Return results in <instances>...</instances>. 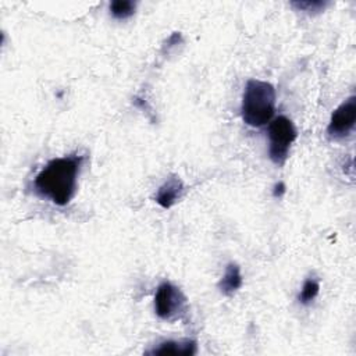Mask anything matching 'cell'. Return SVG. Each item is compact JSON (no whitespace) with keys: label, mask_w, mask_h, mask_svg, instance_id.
<instances>
[{"label":"cell","mask_w":356,"mask_h":356,"mask_svg":"<svg viewBox=\"0 0 356 356\" xmlns=\"http://www.w3.org/2000/svg\"><path fill=\"white\" fill-rule=\"evenodd\" d=\"M85 156L72 153L51 159L33 178V192L56 206L68 204L76 193Z\"/></svg>","instance_id":"cell-1"},{"label":"cell","mask_w":356,"mask_h":356,"mask_svg":"<svg viewBox=\"0 0 356 356\" xmlns=\"http://www.w3.org/2000/svg\"><path fill=\"white\" fill-rule=\"evenodd\" d=\"M275 111V89L270 82L249 79L245 85L241 115L246 125L259 128L270 122Z\"/></svg>","instance_id":"cell-2"},{"label":"cell","mask_w":356,"mask_h":356,"mask_svg":"<svg viewBox=\"0 0 356 356\" xmlns=\"http://www.w3.org/2000/svg\"><path fill=\"white\" fill-rule=\"evenodd\" d=\"M298 134L293 122L280 115L274 118L268 125V156L277 165H282L289 154L291 146L295 142Z\"/></svg>","instance_id":"cell-3"},{"label":"cell","mask_w":356,"mask_h":356,"mask_svg":"<svg viewBox=\"0 0 356 356\" xmlns=\"http://www.w3.org/2000/svg\"><path fill=\"white\" fill-rule=\"evenodd\" d=\"M188 310V300L184 292L174 284L161 282L154 295V312L161 320L172 321L181 318Z\"/></svg>","instance_id":"cell-4"},{"label":"cell","mask_w":356,"mask_h":356,"mask_svg":"<svg viewBox=\"0 0 356 356\" xmlns=\"http://www.w3.org/2000/svg\"><path fill=\"white\" fill-rule=\"evenodd\" d=\"M356 124V96H349L331 114L327 134L332 139H343L350 135Z\"/></svg>","instance_id":"cell-5"},{"label":"cell","mask_w":356,"mask_h":356,"mask_svg":"<svg viewBox=\"0 0 356 356\" xmlns=\"http://www.w3.org/2000/svg\"><path fill=\"white\" fill-rule=\"evenodd\" d=\"M184 189L185 188H184V182L181 181V178L177 175H171L157 189L154 199L163 209H170L182 197Z\"/></svg>","instance_id":"cell-6"},{"label":"cell","mask_w":356,"mask_h":356,"mask_svg":"<svg viewBox=\"0 0 356 356\" xmlns=\"http://www.w3.org/2000/svg\"><path fill=\"white\" fill-rule=\"evenodd\" d=\"M197 345L193 339H181V341H164L146 350V355H174V356H192L196 355Z\"/></svg>","instance_id":"cell-7"},{"label":"cell","mask_w":356,"mask_h":356,"mask_svg":"<svg viewBox=\"0 0 356 356\" xmlns=\"http://www.w3.org/2000/svg\"><path fill=\"white\" fill-rule=\"evenodd\" d=\"M242 274H241V268L236 263H228L224 271V275L221 277L220 282H218V289L221 291L222 295L225 296H231L234 295L241 286H242Z\"/></svg>","instance_id":"cell-8"},{"label":"cell","mask_w":356,"mask_h":356,"mask_svg":"<svg viewBox=\"0 0 356 356\" xmlns=\"http://www.w3.org/2000/svg\"><path fill=\"white\" fill-rule=\"evenodd\" d=\"M108 7L111 15L115 19H127L135 14L136 3L132 0H114Z\"/></svg>","instance_id":"cell-9"},{"label":"cell","mask_w":356,"mask_h":356,"mask_svg":"<svg viewBox=\"0 0 356 356\" xmlns=\"http://www.w3.org/2000/svg\"><path fill=\"white\" fill-rule=\"evenodd\" d=\"M320 292V282L316 277H309L303 285H302V289L298 295V300L302 303V305H310L316 296L318 295Z\"/></svg>","instance_id":"cell-10"},{"label":"cell","mask_w":356,"mask_h":356,"mask_svg":"<svg viewBox=\"0 0 356 356\" xmlns=\"http://www.w3.org/2000/svg\"><path fill=\"white\" fill-rule=\"evenodd\" d=\"M292 7H295L299 11H305L307 14H317L325 10V7L328 6L327 1H321V0H309V1H292L291 3Z\"/></svg>","instance_id":"cell-11"},{"label":"cell","mask_w":356,"mask_h":356,"mask_svg":"<svg viewBox=\"0 0 356 356\" xmlns=\"http://www.w3.org/2000/svg\"><path fill=\"white\" fill-rule=\"evenodd\" d=\"M284 193H285V184H284V182L275 184L274 191H273V195H274L275 197H281Z\"/></svg>","instance_id":"cell-12"}]
</instances>
